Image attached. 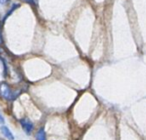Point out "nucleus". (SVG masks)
<instances>
[{"mask_svg":"<svg viewBox=\"0 0 146 140\" xmlns=\"http://www.w3.org/2000/svg\"><path fill=\"white\" fill-rule=\"evenodd\" d=\"M21 91L14 92L6 82L0 83V95L6 100H14Z\"/></svg>","mask_w":146,"mask_h":140,"instance_id":"1","label":"nucleus"},{"mask_svg":"<svg viewBox=\"0 0 146 140\" xmlns=\"http://www.w3.org/2000/svg\"><path fill=\"white\" fill-rule=\"evenodd\" d=\"M20 124H21L22 129L25 131V133H26L27 135H30L33 130V123L31 122V120L28 119V118H22V119L20 120Z\"/></svg>","mask_w":146,"mask_h":140,"instance_id":"2","label":"nucleus"},{"mask_svg":"<svg viewBox=\"0 0 146 140\" xmlns=\"http://www.w3.org/2000/svg\"><path fill=\"white\" fill-rule=\"evenodd\" d=\"M1 131H2V133L4 134V136L7 138V139L14 140V136H13L12 132L10 131V129H9L7 126H2V127H1Z\"/></svg>","mask_w":146,"mask_h":140,"instance_id":"3","label":"nucleus"},{"mask_svg":"<svg viewBox=\"0 0 146 140\" xmlns=\"http://www.w3.org/2000/svg\"><path fill=\"white\" fill-rule=\"evenodd\" d=\"M35 137H36V140H46V133H45L44 129L40 128V129L37 131Z\"/></svg>","mask_w":146,"mask_h":140,"instance_id":"4","label":"nucleus"},{"mask_svg":"<svg viewBox=\"0 0 146 140\" xmlns=\"http://www.w3.org/2000/svg\"><path fill=\"white\" fill-rule=\"evenodd\" d=\"M0 44H2V34H1V24H0Z\"/></svg>","mask_w":146,"mask_h":140,"instance_id":"5","label":"nucleus"},{"mask_svg":"<svg viewBox=\"0 0 146 140\" xmlns=\"http://www.w3.org/2000/svg\"><path fill=\"white\" fill-rule=\"evenodd\" d=\"M4 122V118H3V116L0 114V123H3Z\"/></svg>","mask_w":146,"mask_h":140,"instance_id":"6","label":"nucleus"},{"mask_svg":"<svg viewBox=\"0 0 146 140\" xmlns=\"http://www.w3.org/2000/svg\"><path fill=\"white\" fill-rule=\"evenodd\" d=\"M7 1H8V0H0V4H5V3L7 2Z\"/></svg>","mask_w":146,"mask_h":140,"instance_id":"7","label":"nucleus"},{"mask_svg":"<svg viewBox=\"0 0 146 140\" xmlns=\"http://www.w3.org/2000/svg\"><path fill=\"white\" fill-rule=\"evenodd\" d=\"M25 1H27V2H29V3L33 2V0H25Z\"/></svg>","mask_w":146,"mask_h":140,"instance_id":"8","label":"nucleus"}]
</instances>
